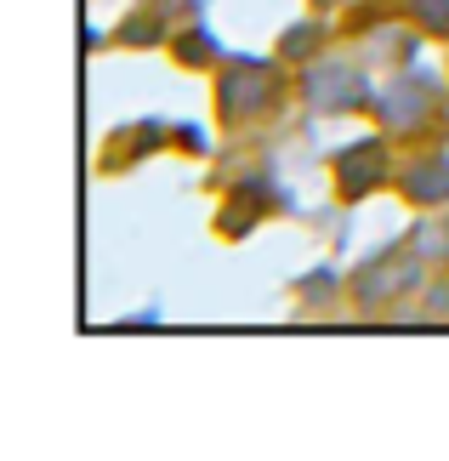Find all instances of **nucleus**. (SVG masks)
<instances>
[{
	"mask_svg": "<svg viewBox=\"0 0 449 461\" xmlns=\"http://www.w3.org/2000/svg\"><path fill=\"white\" fill-rule=\"evenodd\" d=\"M409 245H416V257H421L433 274H444V268H449V217H433V211H427V222L409 234Z\"/></svg>",
	"mask_w": 449,
	"mask_h": 461,
	"instance_id": "nucleus-10",
	"label": "nucleus"
},
{
	"mask_svg": "<svg viewBox=\"0 0 449 461\" xmlns=\"http://www.w3.org/2000/svg\"><path fill=\"white\" fill-rule=\"evenodd\" d=\"M296 97L319 114H364L375 109V86L358 63L347 58H313L296 80Z\"/></svg>",
	"mask_w": 449,
	"mask_h": 461,
	"instance_id": "nucleus-2",
	"label": "nucleus"
},
{
	"mask_svg": "<svg viewBox=\"0 0 449 461\" xmlns=\"http://www.w3.org/2000/svg\"><path fill=\"white\" fill-rule=\"evenodd\" d=\"M176 6H200V0H148L142 12L125 17V29H120V41L125 46H154V41H171L176 29Z\"/></svg>",
	"mask_w": 449,
	"mask_h": 461,
	"instance_id": "nucleus-7",
	"label": "nucleus"
},
{
	"mask_svg": "<svg viewBox=\"0 0 449 461\" xmlns=\"http://www.w3.org/2000/svg\"><path fill=\"white\" fill-rule=\"evenodd\" d=\"M392 188H399V200L409 211H444L449 205V149L409 154L399 166V176H392Z\"/></svg>",
	"mask_w": 449,
	"mask_h": 461,
	"instance_id": "nucleus-6",
	"label": "nucleus"
},
{
	"mask_svg": "<svg viewBox=\"0 0 449 461\" xmlns=\"http://www.w3.org/2000/svg\"><path fill=\"white\" fill-rule=\"evenodd\" d=\"M404 17L427 41H449V0H404Z\"/></svg>",
	"mask_w": 449,
	"mask_h": 461,
	"instance_id": "nucleus-11",
	"label": "nucleus"
},
{
	"mask_svg": "<svg viewBox=\"0 0 449 461\" xmlns=\"http://www.w3.org/2000/svg\"><path fill=\"white\" fill-rule=\"evenodd\" d=\"M330 176H336V200L341 205H358L364 194L387 188L399 166H392V149H387V131L382 137H364V143H347L330 159Z\"/></svg>",
	"mask_w": 449,
	"mask_h": 461,
	"instance_id": "nucleus-5",
	"label": "nucleus"
},
{
	"mask_svg": "<svg viewBox=\"0 0 449 461\" xmlns=\"http://www.w3.org/2000/svg\"><path fill=\"white\" fill-rule=\"evenodd\" d=\"M284 97V75L279 63H256V58H233L217 68V120L228 131L262 126Z\"/></svg>",
	"mask_w": 449,
	"mask_h": 461,
	"instance_id": "nucleus-1",
	"label": "nucleus"
},
{
	"mask_svg": "<svg viewBox=\"0 0 449 461\" xmlns=\"http://www.w3.org/2000/svg\"><path fill=\"white\" fill-rule=\"evenodd\" d=\"M444 109V86L433 75H416V68H399L382 92H375V126L387 137H409V131H427Z\"/></svg>",
	"mask_w": 449,
	"mask_h": 461,
	"instance_id": "nucleus-3",
	"label": "nucleus"
},
{
	"mask_svg": "<svg viewBox=\"0 0 449 461\" xmlns=\"http://www.w3.org/2000/svg\"><path fill=\"white\" fill-rule=\"evenodd\" d=\"M171 58L183 63V68H217L222 63V46H217V34H211L205 23H188V29L171 34Z\"/></svg>",
	"mask_w": 449,
	"mask_h": 461,
	"instance_id": "nucleus-9",
	"label": "nucleus"
},
{
	"mask_svg": "<svg viewBox=\"0 0 449 461\" xmlns=\"http://www.w3.org/2000/svg\"><path fill=\"white\" fill-rule=\"evenodd\" d=\"M427 274L433 268L416 257V245H404V251H392V257L364 262V268L347 279V303L364 308V313H382L392 303H404L409 291H427Z\"/></svg>",
	"mask_w": 449,
	"mask_h": 461,
	"instance_id": "nucleus-4",
	"label": "nucleus"
},
{
	"mask_svg": "<svg viewBox=\"0 0 449 461\" xmlns=\"http://www.w3.org/2000/svg\"><path fill=\"white\" fill-rule=\"evenodd\" d=\"M313 6H319V12L330 17V12H341V6H347V0H313Z\"/></svg>",
	"mask_w": 449,
	"mask_h": 461,
	"instance_id": "nucleus-12",
	"label": "nucleus"
},
{
	"mask_svg": "<svg viewBox=\"0 0 449 461\" xmlns=\"http://www.w3.org/2000/svg\"><path fill=\"white\" fill-rule=\"evenodd\" d=\"M325 41H330V23H325V12H319V17H308V23H291V29H284V41H279L274 58H279V63L308 68L319 51H325Z\"/></svg>",
	"mask_w": 449,
	"mask_h": 461,
	"instance_id": "nucleus-8",
	"label": "nucleus"
}]
</instances>
